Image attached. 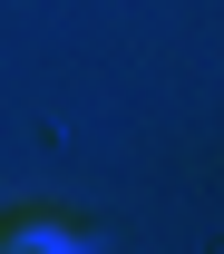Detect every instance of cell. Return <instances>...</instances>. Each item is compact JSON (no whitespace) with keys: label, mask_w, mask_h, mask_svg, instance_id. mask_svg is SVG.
<instances>
[{"label":"cell","mask_w":224,"mask_h":254,"mask_svg":"<svg viewBox=\"0 0 224 254\" xmlns=\"http://www.w3.org/2000/svg\"><path fill=\"white\" fill-rule=\"evenodd\" d=\"M88 235L68 215H0V254H78Z\"/></svg>","instance_id":"1"}]
</instances>
